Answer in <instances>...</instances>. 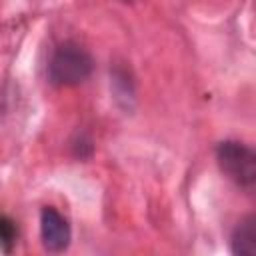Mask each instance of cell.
<instances>
[{
	"mask_svg": "<svg viewBox=\"0 0 256 256\" xmlns=\"http://www.w3.org/2000/svg\"><path fill=\"white\" fill-rule=\"evenodd\" d=\"M122 2H132V0H122Z\"/></svg>",
	"mask_w": 256,
	"mask_h": 256,
	"instance_id": "52a82bcc",
	"label": "cell"
},
{
	"mask_svg": "<svg viewBox=\"0 0 256 256\" xmlns=\"http://www.w3.org/2000/svg\"><path fill=\"white\" fill-rule=\"evenodd\" d=\"M16 242V226L10 218L0 214V250H10Z\"/></svg>",
	"mask_w": 256,
	"mask_h": 256,
	"instance_id": "8992f818",
	"label": "cell"
},
{
	"mask_svg": "<svg viewBox=\"0 0 256 256\" xmlns=\"http://www.w3.org/2000/svg\"><path fill=\"white\" fill-rule=\"evenodd\" d=\"M230 252L234 256H256V218L244 216L232 230Z\"/></svg>",
	"mask_w": 256,
	"mask_h": 256,
	"instance_id": "277c9868",
	"label": "cell"
},
{
	"mask_svg": "<svg viewBox=\"0 0 256 256\" xmlns=\"http://www.w3.org/2000/svg\"><path fill=\"white\" fill-rule=\"evenodd\" d=\"M216 162L222 174L244 190L256 184V154L240 140H224L216 146Z\"/></svg>",
	"mask_w": 256,
	"mask_h": 256,
	"instance_id": "7a4b0ae2",
	"label": "cell"
},
{
	"mask_svg": "<svg viewBox=\"0 0 256 256\" xmlns=\"http://www.w3.org/2000/svg\"><path fill=\"white\" fill-rule=\"evenodd\" d=\"M40 242L50 254L66 252L72 242V230L68 220L54 206H44L40 210Z\"/></svg>",
	"mask_w": 256,
	"mask_h": 256,
	"instance_id": "3957f363",
	"label": "cell"
},
{
	"mask_svg": "<svg viewBox=\"0 0 256 256\" xmlns=\"http://www.w3.org/2000/svg\"><path fill=\"white\" fill-rule=\"evenodd\" d=\"M110 88L114 94L116 104L122 110H132L136 102V86L130 76V72L124 66H114L110 68Z\"/></svg>",
	"mask_w": 256,
	"mask_h": 256,
	"instance_id": "5b68a950",
	"label": "cell"
},
{
	"mask_svg": "<svg viewBox=\"0 0 256 256\" xmlns=\"http://www.w3.org/2000/svg\"><path fill=\"white\" fill-rule=\"evenodd\" d=\"M92 70L94 60L90 52L72 40L58 44L48 60V80L60 88L80 86L90 78Z\"/></svg>",
	"mask_w": 256,
	"mask_h": 256,
	"instance_id": "6da1fadb",
	"label": "cell"
}]
</instances>
